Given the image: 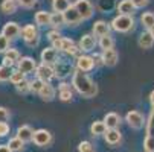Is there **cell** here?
<instances>
[{
  "label": "cell",
  "instance_id": "49",
  "mask_svg": "<svg viewBox=\"0 0 154 152\" xmlns=\"http://www.w3.org/2000/svg\"><path fill=\"white\" fill-rule=\"evenodd\" d=\"M149 102H151V106L154 108V90H152L151 94H149Z\"/></svg>",
  "mask_w": 154,
  "mask_h": 152
},
{
  "label": "cell",
  "instance_id": "47",
  "mask_svg": "<svg viewBox=\"0 0 154 152\" xmlns=\"http://www.w3.org/2000/svg\"><path fill=\"white\" fill-rule=\"evenodd\" d=\"M92 58H93V61H95V66H101V64H104L102 55H93Z\"/></svg>",
  "mask_w": 154,
  "mask_h": 152
},
{
  "label": "cell",
  "instance_id": "6",
  "mask_svg": "<svg viewBox=\"0 0 154 152\" xmlns=\"http://www.w3.org/2000/svg\"><path fill=\"white\" fill-rule=\"evenodd\" d=\"M125 120L127 123L131 126V128H134V129H140L143 125H145V117L142 116V113L133 110V111H128L127 116H125Z\"/></svg>",
  "mask_w": 154,
  "mask_h": 152
},
{
  "label": "cell",
  "instance_id": "1",
  "mask_svg": "<svg viewBox=\"0 0 154 152\" xmlns=\"http://www.w3.org/2000/svg\"><path fill=\"white\" fill-rule=\"evenodd\" d=\"M72 85L73 88L82 96V97H95L96 93H98V87L96 84L89 78L85 72H81V70H76L73 73V78H72Z\"/></svg>",
  "mask_w": 154,
  "mask_h": 152
},
{
  "label": "cell",
  "instance_id": "22",
  "mask_svg": "<svg viewBox=\"0 0 154 152\" xmlns=\"http://www.w3.org/2000/svg\"><path fill=\"white\" fill-rule=\"evenodd\" d=\"M137 43H139L140 49H151V47L154 46V37H152V34H151L149 31L142 32Z\"/></svg>",
  "mask_w": 154,
  "mask_h": 152
},
{
  "label": "cell",
  "instance_id": "32",
  "mask_svg": "<svg viewBox=\"0 0 154 152\" xmlns=\"http://www.w3.org/2000/svg\"><path fill=\"white\" fill-rule=\"evenodd\" d=\"M12 67L9 66H5L2 64L0 66V82H6V81H11V76H12Z\"/></svg>",
  "mask_w": 154,
  "mask_h": 152
},
{
  "label": "cell",
  "instance_id": "41",
  "mask_svg": "<svg viewBox=\"0 0 154 152\" xmlns=\"http://www.w3.org/2000/svg\"><path fill=\"white\" fill-rule=\"evenodd\" d=\"M9 117H11V113H9L8 108L0 106V122H8Z\"/></svg>",
  "mask_w": 154,
  "mask_h": 152
},
{
  "label": "cell",
  "instance_id": "26",
  "mask_svg": "<svg viewBox=\"0 0 154 152\" xmlns=\"http://www.w3.org/2000/svg\"><path fill=\"white\" fill-rule=\"evenodd\" d=\"M58 96H60V100H63V102H69V100H72L73 93H72L70 85H69V84H66V82H63V84L60 85V93H58Z\"/></svg>",
  "mask_w": 154,
  "mask_h": 152
},
{
  "label": "cell",
  "instance_id": "45",
  "mask_svg": "<svg viewBox=\"0 0 154 152\" xmlns=\"http://www.w3.org/2000/svg\"><path fill=\"white\" fill-rule=\"evenodd\" d=\"M48 38H49L51 43H55V41H58V40L61 38V34H60L58 31H51V32L48 34Z\"/></svg>",
  "mask_w": 154,
  "mask_h": 152
},
{
  "label": "cell",
  "instance_id": "10",
  "mask_svg": "<svg viewBox=\"0 0 154 152\" xmlns=\"http://www.w3.org/2000/svg\"><path fill=\"white\" fill-rule=\"evenodd\" d=\"M63 15H64L66 25H70V26H75V25H78V23H81V21H82V17L78 12V9L75 8V5H72L66 12H63Z\"/></svg>",
  "mask_w": 154,
  "mask_h": 152
},
{
  "label": "cell",
  "instance_id": "36",
  "mask_svg": "<svg viewBox=\"0 0 154 152\" xmlns=\"http://www.w3.org/2000/svg\"><path fill=\"white\" fill-rule=\"evenodd\" d=\"M146 136H154V108L151 110V114L146 122Z\"/></svg>",
  "mask_w": 154,
  "mask_h": 152
},
{
  "label": "cell",
  "instance_id": "31",
  "mask_svg": "<svg viewBox=\"0 0 154 152\" xmlns=\"http://www.w3.org/2000/svg\"><path fill=\"white\" fill-rule=\"evenodd\" d=\"M8 146H9V149L12 152H20V151H23V148H25V142L21 140L20 137H14V139H11L8 142Z\"/></svg>",
  "mask_w": 154,
  "mask_h": 152
},
{
  "label": "cell",
  "instance_id": "16",
  "mask_svg": "<svg viewBox=\"0 0 154 152\" xmlns=\"http://www.w3.org/2000/svg\"><path fill=\"white\" fill-rule=\"evenodd\" d=\"M54 70H55V76L63 79V78H66L72 72V66H70V62H67V61H58L57 67Z\"/></svg>",
  "mask_w": 154,
  "mask_h": 152
},
{
  "label": "cell",
  "instance_id": "15",
  "mask_svg": "<svg viewBox=\"0 0 154 152\" xmlns=\"http://www.w3.org/2000/svg\"><path fill=\"white\" fill-rule=\"evenodd\" d=\"M96 46V38L93 35H82L81 40H79V49L84 50V52H92Z\"/></svg>",
  "mask_w": 154,
  "mask_h": 152
},
{
  "label": "cell",
  "instance_id": "33",
  "mask_svg": "<svg viewBox=\"0 0 154 152\" xmlns=\"http://www.w3.org/2000/svg\"><path fill=\"white\" fill-rule=\"evenodd\" d=\"M140 23L149 31L154 26V14L152 12H143L140 17Z\"/></svg>",
  "mask_w": 154,
  "mask_h": 152
},
{
  "label": "cell",
  "instance_id": "9",
  "mask_svg": "<svg viewBox=\"0 0 154 152\" xmlns=\"http://www.w3.org/2000/svg\"><path fill=\"white\" fill-rule=\"evenodd\" d=\"M17 69H18L21 73L29 75V73H32L34 70H37V62H35L34 58H31V56H23V58H20V61H18V64H17Z\"/></svg>",
  "mask_w": 154,
  "mask_h": 152
},
{
  "label": "cell",
  "instance_id": "29",
  "mask_svg": "<svg viewBox=\"0 0 154 152\" xmlns=\"http://www.w3.org/2000/svg\"><path fill=\"white\" fill-rule=\"evenodd\" d=\"M98 44H99V47H101L102 50H105V49H113V47H115V40H113L112 35L108 34V35L99 37Z\"/></svg>",
  "mask_w": 154,
  "mask_h": 152
},
{
  "label": "cell",
  "instance_id": "35",
  "mask_svg": "<svg viewBox=\"0 0 154 152\" xmlns=\"http://www.w3.org/2000/svg\"><path fill=\"white\" fill-rule=\"evenodd\" d=\"M15 88H17V91H18V93H21V94L29 93V91H31V81L23 79L20 84H17V85H15Z\"/></svg>",
  "mask_w": 154,
  "mask_h": 152
},
{
  "label": "cell",
  "instance_id": "11",
  "mask_svg": "<svg viewBox=\"0 0 154 152\" xmlns=\"http://www.w3.org/2000/svg\"><path fill=\"white\" fill-rule=\"evenodd\" d=\"M2 34L11 41V40L18 38V35L21 34V28L15 23V21H8V23H5V26L2 29Z\"/></svg>",
  "mask_w": 154,
  "mask_h": 152
},
{
  "label": "cell",
  "instance_id": "5",
  "mask_svg": "<svg viewBox=\"0 0 154 152\" xmlns=\"http://www.w3.org/2000/svg\"><path fill=\"white\" fill-rule=\"evenodd\" d=\"M52 140H54V137L48 129H37L34 133V139H32V142L40 148H48L52 143Z\"/></svg>",
  "mask_w": 154,
  "mask_h": 152
},
{
  "label": "cell",
  "instance_id": "39",
  "mask_svg": "<svg viewBox=\"0 0 154 152\" xmlns=\"http://www.w3.org/2000/svg\"><path fill=\"white\" fill-rule=\"evenodd\" d=\"M143 148L146 152H154V136H146L143 140Z\"/></svg>",
  "mask_w": 154,
  "mask_h": 152
},
{
  "label": "cell",
  "instance_id": "4",
  "mask_svg": "<svg viewBox=\"0 0 154 152\" xmlns=\"http://www.w3.org/2000/svg\"><path fill=\"white\" fill-rule=\"evenodd\" d=\"M52 46H54L57 50H63L64 53H67V55H78V52L81 50V49H78V47L75 46L73 40L64 38V37H61L58 41L52 43Z\"/></svg>",
  "mask_w": 154,
  "mask_h": 152
},
{
  "label": "cell",
  "instance_id": "20",
  "mask_svg": "<svg viewBox=\"0 0 154 152\" xmlns=\"http://www.w3.org/2000/svg\"><path fill=\"white\" fill-rule=\"evenodd\" d=\"M110 29H112V26H110L107 21H104V20H98L96 23L93 25V34H95L96 37L108 35V34H110Z\"/></svg>",
  "mask_w": 154,
  "mask_h": 152
},
{
  "label": "cell",
  "instance_id": "7",
  "mask_svg": "<svg viewBox=\"0 0 154 152\" xmlns=\"http://www.w3.org/2000/svg\"><path fill=\"white\" fill-rule=\"evenodd\" d=\"M35 75H37V78H40L41 81L49 82V81L55 76V70H54V67H52V66H49V64L41 62L40 66H37Z\"/></svg>",
  "mask_w": 154,
  "mask_h": 152
},
{
  "label": "cell",
  "instance_id": "8",
  "mask_svg": "<svg viewBox=\"0 0 154 152\" xmlns=\"http://www.w3.org/2000/svg\"><path fill=\"white\" fill-rule=\"evenodd\" d=\"M73 5L78 9V12L81 14L82 20H87V18H90L93 15V5L89 2V0H76Z\"/></svg>",
  "mask_w": 154,
  "mask_h": 152
},
{
  "label": "cell",
  "instance_id": "30",
  "mask_svg": "<svg viewBox=\"0 0 154 152\" xmlns=\"http://www.w3.org/2000/svg\"><path fill=\"white\" fill-rule=\"evenodd\" d=\"M0 9H2V12H3V14L11 15V14H14V12H15L17 5H15L14 0H3L2 5H0Z\"/></svg>",
  "mask_w": 154,
  "mask_h": 152
},
{
  "label": "cell",
  "instance_id": "24",
  "mask_svg": "<svg viewBox=\"0 0 154 152\" xmlns=\"http://www.w3.org/2000/svg\"><path fill=\"white\" fill-rule=\"evenodd\" d=\"M104 122H105V125H107L108 129H115L121 123V116L116 114V113H107L105 117H104Z\"/></svg>",
  "mask_w": 154,
  "mask_h": 152
},
{
  "label": "cell",
  "instance_id": "48",
  "mask_svg": "<svg viewBox=\"0 0 154 152\" xmlns=\"http://www.w3.org/2000/svg\"><path fill=\"white\" fill-rule=\"evenodd\" d=\"M0 152H12L8 145H0Z\"/></svg>",
  "mask_w": 154,
  "mask_h": 152
},
{
  "label": "cell",
  "instance_id": "34",
  "mask_svg": "<svg viewBox=\"0 0 154 152\" xmlns=\"http://www.w3.org/2000/svg\"><path fill=\"white\" fill-rule=\"evenodd\" d=\"M64 23H66V21H64V15H63L61 12H54V14H52V17H51V26L60 28V26H63Z\"/></svg>",
  "mask_w": 154,
  "mask_h": 152
},
{
  "label": "cell",
  "instance_id": "14",
  "mask_svg": "<svg viewBox=\"0 0 154 152\" xmlns=\"http://www.w3.org/2000/svg\"><path fill=\"white\" fill-rule=\"evenodd\" d=\"M76 67H78V70L87 73V72H90V70L95 67V61H93L92 56H87V55L78 56V59H76Z\"/></svg>",
  "mask_w": 154,
  "mask_h": 152
},
{
  "label": "cell",
  "instance_id": "28",
  "mask_svg": "<svg viewBox=\"0 0 154 152\" xmlns=\"http://www.w3.org/2000/svg\"><path fill=\"white\" fill-rule=\"evenodd\" d=\"M70 2L69 0H52V9L54 12H66L69 8H70Z\"/></svg>",
  "mask_w": 154,
  "mask_h": 152
},
{
  "label": "cell",
  "instance_id": "2",
  "mask_svg": "<svg viewBox=\"0 0 154 152\" xmlns=\"http://www.w3.org/2000/svg\"><path fill=\"white\" fill-rule=\"evenodd\" d=\"M110 26H112V29L116 31V32L127 34V32L134 29V18H133V15H122V14H119L118 17H115L112 20Z\"/></svg>",
  "mask_w": 154,
  "mask_h": 152
},
{
  "label": "cell",
  "instance_id": "17",
  "mask_svg": "<svg viewBox=\"0 0 154 152\" xmlns=\"http://www.w3.org/2000/svg\"><path fill=\"white\" fill-rule=\"evenodd\" d=\"M34 133H35V131H34L29 125H21V126H18V129H17V137H20L25 143H26V142H32Z\"/></svg>",
  "mask_w": 154,
  "mask_h": 152
},
{
  "label": "cell",
  "instance_id": "46",
  "mask_svg": "<svg viewBox=\"0 0 154 152\" xmlns=\"http://www.w3.org/2000/svg\"><path fill=\"white\" fill-rule=\"evenodd\" d=\"M131 2H133V5H134L136 8H143V6L148 5L149 0H131Z\"/></svg>",
  "mask_w": 154,
  "mask_h": 152
},
{
  "label": "cell",
  "instance_id": "18",
  "mask_svg": "<svg viewBox=\"0 0 154 152\" xmlns=\"http://www.w3.org/2000/svg\"><path fill=\"white\" fill-rule=\"evenodd\" d=\"M104 139H105V142H107L108 145L115 146V145H119V143H121L122 136H121V133L118 131V128H115V129H107V133L104 134Z\"/></svg>",
  "mask_w": 154,
  "mask_h": 152
},
{
  "label": "cell",
  "instance_id": "13",
  "mask_svg": "<svg viewBox=\"0 0 154 152\" xmlns=\"http://www.w3.org/2000/svg\"><path fill=\"white\" fill-rule=\"evenodd\" d=\"M41 61L45 64H49V66L57 64L58 62V50L54 46L52 47H46L45 50L41 52Z\"/></svg>",
  "mask_w": 154,
  "mask_h": 152
},
{
  "label": "cell",
  "instance_id": "40",
  "mask_svg": "<svg viewBox=\"0 0 154 152\" xmlns=\"http://www.w3.org/2000/svg\"><path fill=\"white\" fill-rule=\"evenodd\" d=\"M8 49H9V40L3 34H0V53H5Z\"/></svg>",
  "mask_w": 154,
  "mask_h": 152
},
{
  "label": "cell",
  "instance_id": "42",
  "mask_svg": "<svg viewBox=\"0 0 154 152\" xmlns=\"http://www.w3.org/2000/svg\"><path fill=\"white\" fill-rule=\"evenodd\" d=\"M18 5H20L21 8L29 9V8H34V6L37 5V0H18Z\"/></svg>",
  "mask_w": 154,
  "mask_h": 152
},
{
  "label": "cell",
  "instance_id": "23",
  "mask_svg": "<svg viewBox=\"0 0 154 152\" xmlns=\"http://www.w3.org/2000/svg\"><path fill=\"white\" fill-rule=\"evenodd\" d=\"M40 97L43 99V100H46V102H51L54 97H55V88L49 84V82H46L45 85H43V88L40 90Z\"/></svg>",
  "mask_w": 154,
  "mask_h": 152
},
{
  "label": "cell",
  "instance_id": "44",
  "mask_svg": "<svg viewBox=\"0 0 154 152\" xmlns=\"http://www.w3.org/2000/svg\"><path fill=\"white\" fill-rule=\"evenodd\" d=\"M90 149H93V146H92L90 142H81L78 145V151L79 152H85V151H90Z\"/></svg>",
  "mask_w": 154,
  "mask_h": 152
},
{
  "label": "cell",
  "instance_id": "43",
  "mask_svg": "<svg viewBox=\"0 0 154 152\" xmlns=\"http://www.w3.org/2000/svg\"><path fill=\"white\" fill-rule=\"evenodd\" d=\"M9 134V125L6 122H0V137H5Z\"/></svg>",
  "mask_w": 154,
  "mask_h": 152
},
{
  "label": "cell",
  "instance_id": "38",
  "mask_svg": "<svg viewBox=\"0 0 154 152\" xmlns=\"http://www.w3.org/2000/svg\"><path fill=\"white\" fill-rule=\"evenodd\" d=\"M25 76H26L25 73H21V72H20L18 69H17V70H14V72H12V76H11V82H12L14 85H17V84H20V82L23 81V79H26Z\"/></svg>",
  "mask_w": 154,
  "mask_h": 152
},
{
  "label": "cell",
  "instance_id": "12",
  "mask_svg": "<svg viewBox=\"0 0 154 152\" xmlns=\"http://www.w3.org/2000/svg\"><path fill=\"white\" fill-rule=\"evenodd\" d=\"M102 61H104V66L107 67H113L118 64V59H119V55L115 49H105L102 50Z\"/></svg>",
  "mask_w": 154,
  "mask_h": 152
},
{
  "label": "cell",
  "instance_id": "37",
  "mask_svg": "<svg viewBox=\"0 0 154 152\" xmlns=\"http://www.w3.org/2000/svg\"><path fill=\"white\" fill-rule=\"evenodd\" d=\"M45 84H46V82H45V81H41L40 78L31 81V91H34V93H40V90L43 88V85H45Z\"/></svg>",
  "mask_w": 154,
  "mask_h": 152
},
{
  "label": "cell",
  "instance_id": "25",
  "mask_svg": "<svg viewBox=\"0 0 154 152\" xmlns=\"http://www.w3.org/2000/svg\"><path fill=\"white\" fill-rule=\"evenodd\" d=\"M51 17H52V14L48 12V11H38L35 14L37 26H49L51 25Z\"/></svg>",
  "mask_w": 154,
  "mask_h": 152
},
{
  "label": "cell",
  "instance_id": "51",
  "mask_svg": "<svg viewBox=\"0 0 154 152\" xmlns=\"http://www.w3.org/2000/svg\"><path fill=\"white\" fill-rule=\"evenodd\" d=\"M85 152H95V151H93V149H90V151H85Z\"/></svg>",
  "mask_w": 154,
  "mask_h": 152
},
{
  "label": "cell",
  "instance_id": "50",
  "mask_svg": "<svg viewBox=\"0 0 154 152\" xmlns=\"http://www.w3.org/2000/svg\"><path fill=\"white\" fill-rule=\"evenodd\" d=\"M149 32H151V34H152V37H154V26H152V28L149 29Z\"/></svg>",
  "mask_w": 154,
  "mask_h": 152
},
{
  "label": "cell",
  "instance_id": "21",
  "mask_svg": "<svg viewBox=\"0 0 154 152\" xmlns=\"http://www.w3.org/2000/svg\"><path fill=\"white\" fill-rule=\"evenodd\" d=\"M136 11V6L133 5L131 0H121V3L118 5V12L122 15H133Z\"/></svg>",
  "mask_w": 154,
  "mask_h": 152
},
{
  "label": "cell",
  "instance_id": "27",
  "mask_svg": "<svg viewBox=\"0 0 154 152\" xmlns=\"http://www.w3.org/2000/svg\"><path fill=\"white\" fill-rule=\"evenodd\" d=\"M107 129L108 128H107L104 120H96L90 126V133H92V136H104L107 133Z\"/></svg>",
  "mask_w": 154,
  "mask_h": 152
},
{
  "label": "cell",
  "instance_id": "19",
  "mask_svg": "<svg viewBox=\"0 0 154 152\" xmlns=\"http://www.w3.org/2000/svg\"><path fill=\"white\" fill-rule=\"evenodd\" d=\"M18 61H20V53H18V50H15V49H8V50L5 52V56H3V64H5V66L12 67L14 64H18Z\"/></svg>",
  "mask_w": 154,
  "mask_h": 152
},
{
  "label": "cell",
  "instance_id": "3",
  "mask_svg": "<svg viewBox=\"0 0 154 152\" xmlns=\"http://www.w3.org/2000/svg\"><path fill=\"white\" fill-rule=\"evenodd\" d=\"M21 37H23L25 43L29 47H37L40 43V35H38V29L35 25H26L21 29Z\"/></svg>",
  "mask_w": 154,
  "mask_h": 152
}]
</instances>
